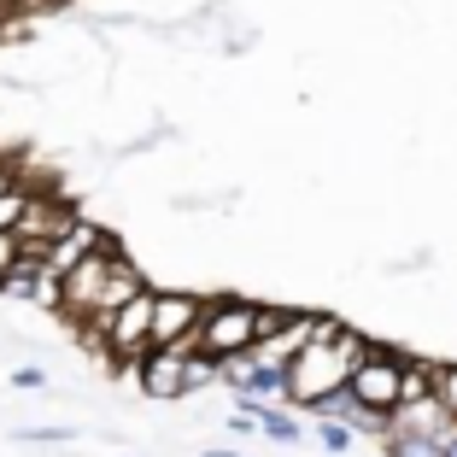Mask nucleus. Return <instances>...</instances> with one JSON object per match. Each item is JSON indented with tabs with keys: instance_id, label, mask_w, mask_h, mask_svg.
<instances>
[{
	"instance_id": "obj_16",
	"label": "nucleus",
	"mask_w": 457,
	"mask_h": 457,
	"mask_svg": "<svg viewBox=\"0 0 457 457\" xmlns=\"http://www.w3.org/2000/svg\"><path fill=\"white\" fill-rule=\"evenodd\" d=\"M18 440L24 445H71L77 428H65V422H41V428H18Z\"/></svg>"
},
{
	"instance_id": "obj_8",
	"label": "nucleus",
	"mask_w": 457,
	"mask_h": 457,
	"mask_svg": "<svg viewBox=\"0 0 457 457\" xmlns=\"http://www.w3.org/2000/svg\"><path fill=\"white\" fill-rule=\"evenodd\" d=\"M147 287H153V282L141 276V264H129V258L118 253V264H112V282H106V294H100V311L88 317V323H82V340H95L100 328L112 323V311L129 305V299H135V294H147Z\"/></svg>"
},
{
	"instance_id": "obj_18",
	"label": "nucleus",
	"mask_w": 457,
	"mask_h": 457,
	"mask_svg": "<svg viewBox=\"0 0 457 457\" xmlns=\"http://www.w3.org/2000/svg\"><path fill=\"white\" fill-rule=\"evenodd\" d=\"M12 387H47V376H41L36 363H24V370H12Z\"/></svg>"
},
{
	"instance_id": "obj_14",
	"label": "nucleus",
	"mask_w": 457,
	"mask_h": 457,
	"mask_svg": "<svg viewBox=\"0 0 457 457\" xmlns=\"http://www.w3.org/2000/svg\"><path fill=\"white\" fill-rule=\"evenodd\" d=\"M434 399L457 417V363L452 358H434Z\"/></svg>"
},
{
	"instance_id": "obj_21",
	"label": "nucleus",
	"mask_w": 457,
	"mask_h": 457,
	"mask_svg": "<svg viewBox=\"0 0 457 457\" xmlns=\"http://www.w3.org/2000/svg\"><path fill=\"white\" fill-rule=\"evenodd\" d=\"M0 294H6V276H0Z\"/></svg>"
},
{
	"instance_id": "obj_1",
	"label": "nucleus",
	"mask_w": 457,
	"mask_h": 457,
	"mask_svg": "<svg viewBox=\"0 0 457 457\" xmlns=\"http://www.w3.org/2000/svg\"><path fill=\"white\" fill-rule=\"evenodd\" d=\"M370 346H376V340L363 335V328H352V323H340V317H328V311H323V323H317L311 346L287 363V404H294V411H311L323 393L346 387L352 370L363 363V352H370Z\"/></svg>"
},
{
	"instance_id": "obj_15",
	"label": "nucleus",
	"mask_w": 457,
	"mask_h": 457,
	"mask_svg": "<svg viewBox=\"0 0 457 457\" xmlns=\"http://www.w3.org/2000/svg\"><path fill=\"white\" fill-rule=\"evenodd\" d=\"M24 205H29V188H18V182H0V228H18Z\"/></svg>"
},
{
	"instance_id": "obj_5",
	"label": "nucleus",
	"mask_w": 457,
	"mask_h": 457,
	"mask_svg": "<svg viewBox=\"0 0 457 457\" xmlns=\"http://www.w3.org/2000/svg\"><path fill=\"white\" fill-rule=\"evenodd\" d=\"M404 363H411V352H399V346H370L363 352V363L352 370V393H358L370 411H381V417H393L399 411V399H404Z\"/></svg>"
},
{
	"instance_id": "obj_19",
	"label": "nucleus",
	"mask_w": 457,
	"mask_h": 457,
	"mask_svg": "<svg viewBox=\"0 0 457 457\" xmlns=\"http://www.w3.org/2000/svg\"><path fill=\"white\" fill-rule=\"evenodd\" d=\"M440 440H445V457H457V422H452V428L440 434Z\"/></svg>"
},
{
	"instance_id": "obj_4",
	"label": "nucleus",
	"mask_w": 457,
	"mask_h": 457,
	"mask_svg": "<svg viewBox=\"0 0 457 457\" xmlns=\"http://www.w3.org/2000/svg\"><path fill=\"white\" fill-rule=\"evenodd\" d=\"M88 346L106 352V358L118 363V370H135V363H141V358L153 352V287H147V294H135L129 305L112 311V323L100 328V335L88 340Z\"/></svg>"
},
{
	"instance_id": "obj_20",
	"label": "nucleus",
	"mask_w": 457,
	"mask_h": 457,
	"mask_svg": "<svg viewBox=\"0 0 457 457\" xmlns=\"http://www.w3.org/2000/svg\"><path fill=\"white\" fill-rule=\"evenodd\" d=\"M200 457H241V452H200Z\"/></svg>"
},
{
	"instance_id": "obj_13",
	"label": "nucleus",
	"mask_w": 457,
	"mask_h": 457,
	"mask_svg": "<svg viewBox=\"0 0 457 457\" xmlns=\"http://www.w3.org/2000/svg\"><path fill=\"white\" fill-rule=\"evenodd\" d=\"M352 440H358V428H352V422L317 417V445H323V452H352Z\"/></svg>"
},
{
	"instance_id": "obj_3",
	"label": "nucleus",
	"mask_w": 457,
	"mask_h": 457,
	"mask_svg": "<svg viewBox=\"0 0 457 457\" xmlns=\"http://www.w3.org/2000/svg\"><path fill=\"white\" fill-rule=\"evenodd\" d=\"M200 352L212 358H235V352H253L258 346V299L241 294H212L205 299V317H200Z\"/></svg>"
},
{
	"instance_id": "obj_6",
	"label": "nucleus",
	"mask_w": 457,
	"mask_h": 457,
	"mask_svg": "<svg viewBox=\"0 0 457 457\" xmlns=\"http://www.w3.org/2000/svg\"><path fill=\"white\" fill-rule=\"evenodd\" d=\"M194 352H200L194 340H182V346H153L147 358L129 370L135 387H141V399H153V404L188 399V358H194Z\"/></svg>"
},
{
	"instance_id": "obj_10",
	"label": "nucleus",
	"mask_w": 457,
	"mask_h": 457,
	"mask_svg": "<svg viewBox=\"0 0 457 457\" xmlns=\"http://www.w3.org/2000/svg\"><path fill=\"white\" fill-rule=\"evenodd\" d=\"M106 235H112V228H100V223H88V217H77V223H71L65 235L47 246V282H59L65 270H77L82 258H88L100 241H106Z\"/></svg>"
},
{
	"instance_id": "obj_2",
	"label": "nucleus",
	"mask_w": 457,
	"mask_h": 457,
	"mask_svg": "<svg viewBox=\"0 0 457 457\" xmlns=\"http://www.w3.org/2000/svg\"><path fill=\"white\" fill-rule=\"evenodd\" d=\"M118 235H106V241L95 246V253L82 258L77 270H65L54 282V311L65 317V323H88L100 311V294H106V282H112V264H118Z\"/></svg>"
},
{
	"instance_id": "obj_17",
	"label": "nucleus",
	"mask_w": 457,
	"mask_h": 457,
	"mask_svg": "<svg viewBox=\"0 0 457 457\" xmlns=\"http://www.w3.org/2000/svg\"><path fill=\"white\" fill-rule=\"evenodd\" d=\"M18 246H24V241H18L12 228H0V276H6V270L18 264Z\"/></svg>"
},
{
	"instance_id": "obj_12",
	"label": "nucleus",
	"mask_w": 457,
	"mask_h": 457,
	"mask_svg": "<svg viewBox=\"0 0 457 457\" xmlns=\"http://www.w3.org/2000/svg\"><path fill=\"white\" fill-rule=\"evenodd\" d=\"M299 417L294 411H276V404H264V440H276V445H299Z\"/></svg>"
},
{
	"instance_id": "obj_11",
	"label": "nucleus",
	"mask_w": 457,
	"mask_h": 457,
	"mask_svg": "<svg viewBox=\"0 0 457 457\" xmlns=\"http://www.w3.org/2000/svg\"><path fill=\"white\" fill-rule=\"evenodd\" d=\"M381 445H387V457H445V440H440V434H417V428L381 434Z\"/></svg>"
},
{
	"instance_id": "obj_9",
	"label": "nucleus",
	"mask_w": 457,
	"mask_h": 457,
	"mask_svg": "<svg viewBox=\"0 0 457 457\" xmlns=\"http://www.w3.org/2000/svg\"><path fill=\"white\" fill-rule=\"evenodd\" d=\"M71 223H77V212H65L54 194H29V205H24V217H18L12 235L18 241H36V246H54Z\"/></svg>"
},
{
	"instance_id": "obj_7",
	"label": "nucleus",
	"mask_w": 457,
	"mask_h": 457,
	"mask_svg": "<svg viewBox=\"0 0 457 457\" xmlns=\"http://www.w3.org/2000/svg\"><path fill=\"white\" fill-rule=\"evenodd\" d=\"M200 317H205V294H194V287H153V346L194 340L200 335Z\"/></svg>"
}]
</instances>
